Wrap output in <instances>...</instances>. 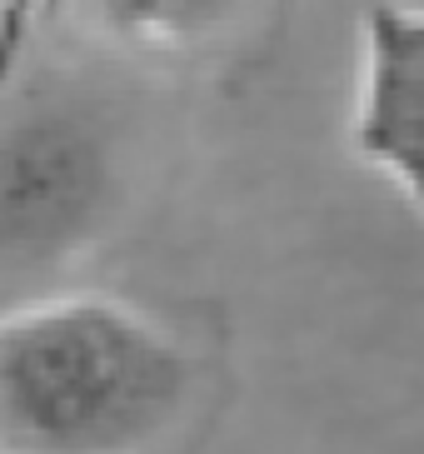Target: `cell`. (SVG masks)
Here are the masks:
<instances>
[{"label":"cell","mask_w":424,"mask_h":454,"mask_svg":"<svg viewBox=\"0 0 424 454\" xmlns=\"http://www.w3.org/2000/svg\"><path fill=\"white\" fill-rule=\"evenodd\" d=\"M115 155L85 100H30L0 121V265L45 270L110 215Z\"/></svg>","instance_id":"obj_2"},{"label":"cell","mask_w":424,"mask_h":454,"mask_svg":"<svg viewBox=\"0 0 424 454\" xmlns=\"http://www.w3.org/2000/svg\"><path fill=\"white\" fill-rule=\"evenodd\" d=\"M55 11V0H0V106L15 90V75L26 66L30 41L45 26V15Z\"/></svg>","instance_id":"obj_5"},{"label":"cell","mask_w":424,"mask_h":454,"mask_svg":"<svg viewBox=\"0 0 424 454\" xmlns=\"http://www.w3.org/2000/svg\"><path fill=\"white\" fill-rule=\"evenodd\" d=\"M195 360L110 294L0 309V454H150L190 410Z\"/></svg>","instance_id":"obj_1"},{"label":"cell","mask_w":424,"mask_h":454,"mask_svg":"<svg viewBox=\"0 0 424 454\" xmlns=\"http://www.w3.org/2000/svg\"><path fill=\"white\" fill-rule=\"evenodd\" d=\"M245 0H85L95 26L135 51H195L215 41Z\"/></svg>","instance_id":"obj_4"},{"label":"cell","mask_w":424,"mask_h":454,"mask_svg":"<svg viewBox=\"0 0 424 454\" xmlns=\"http://www.w3.org/2000/svg\"><path fill=\"white\" fill-rule=\"evenodd\" d=\"M365 90L355 145L410 190L424 215V15L370 5L365 15Z\"/></svg>","instance_id":"obj_3"}]
</instances>
